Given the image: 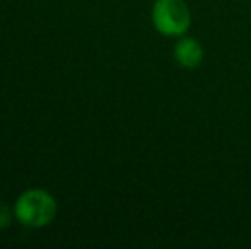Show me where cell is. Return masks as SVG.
Wrapping results in <instances>:
<instances>
[{
    "mask_svg": "<svg viewBox=\"0 0 251 249\" xmlns=\"http://www.w3.org/2000/svg\"><path fill=\"white\" fill-rule=\"evenodd\" d=\"M12 222V212H10L9 205L0 200V229H7Z\"/></svg>",
    "mask_w": 251,
    "mask_h": 249,
    "instance_id": "cell-4",
    "label": "cell"
},
{
    "mask_svg": "<svg viewBox=\"0 0 251 249\" xmlns=\"http://www.w3.org/2000/svg\"><path fill=\"white\" fill-rule=\"evenodd\" d=\"M173 55H175L176 63L181 65L183 68H197L205 57L200 41L190 36H179L173 48Z\"/></svg>",
    "mask_w": 251,
    "mask_h": 249,
    "instance_id": "cell-3",
    "label": "cell"
},
{
    "mask_svg": "<svg viewBox=\"0 0 251 249\" xmlns=\"http://www.w3.org/2000/svg\"><path fill=\"white\" fill-rule=\"evenodd\" d=\"M56 202L48 191L40 188L27 189L21 193L14 205V217L17 222L31 229L45 227L55 219Z\"/></svg>",
    "mask_w": 251,
    "mask_h": 249,
    "instance_id": "cell-1",
    "label": "cell"
},
{
    "mask_svg": "<svg viewBox=\"0 0 251 249\" xmlns=\"http://www.w3.org/2000/svg\"><path fill=\"white\" fill-rule=\"evenodd\" d=\"M152 24L162 36H185L192 26V10L186 0H155L152 5Z\"/></svg>",
    "mask_w": 251,
    "mask_h": 249,
    "instance_id": "cell-2",
    "label": "cell"
}]
</instances>
